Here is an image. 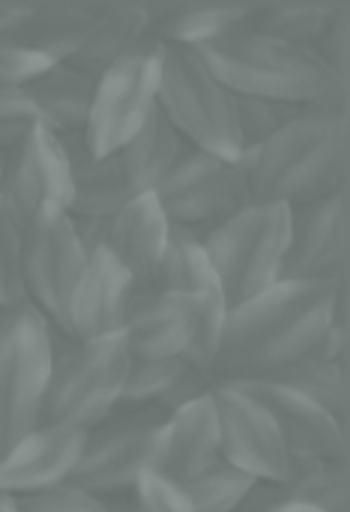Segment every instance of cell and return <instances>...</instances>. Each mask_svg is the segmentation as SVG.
<instances>
[{"label":"cell","mask_w":350,"mask_h":512,"mask_svg":"<svg viewBox=\"0 0 350 512\" xmlns=\"http://www.w3.org/2000/svg\"><path fill=\"white\" fill-rule=\"evenodd\" d=\"M279 495L321 512H348V459L291 462Z\"/></svg>","instance_id":"obj_30"},{"label":"cell","mask_w":350,"mask_h":512,"mask_svg":"<svg viewBox=\"0 0 350 512\" xmlns=\"http://www.w3.org/2000/svg\"><path fill=\"white\" fill-rule=\"evenodd\" d=\"M258 489H261V483L240 474L237 468H231L222 459L186 483L192 512H243Z\"/></svg>","instance_id":"obj_31"},{"label":"cell","mask_w":350,"mask_h":512,"mask_svg":"<svg viewBox=\"0 0 350 512\" xmlns=\"http://www.w3.org/2000/svg\"><path fill=\"white\" fill-rule=\"evenodd\" d=\"M252 201L303 207L348 183V120L300 111L258 147L240 153Z\"/></svg>","instance_id":"obj_2"},{"label":"cell","mask_w":350,"mask_h":512,"mask_svg":"<svg viewBox=\"0 0 350 512\" xmlns=\"http://www.w3.org/2000/svg\"><path fill=\"white\" fill-rule=\"evenodd\" d=\"M234 99H237V129H240L243 150L264 144L267 138H273L282 126H288L303 111L288 102L249 99V96H234Z\"/></svg>","instance_id":"obj_33"},{"label":"cell","mask_w":350,"mask_h":512,"mask_svg":"<svg viewBox=\"0 0 350 512\" xmlns=\"http://www.w3.org/2000/svg\"><path fill=\"white\" fill-rule=\"evenodd\" d=\"M3 165H6V153H0V180H3Z\"/></svg>","instance_id":"obj_45"},{"label":"cell","mask_w":350,"mask_h":512,"mask_svg":"<svg viewBox=\"0 0 350 512\" xmlns=\"http://www.w3.org/2000/svg\"><path fill=\"white\" fill-rule=\"evenodd\" d=\"M219 462V420L213 396H201L171 414H165L156 450H153V471L189 483L192 477L204 474L210 465Z\"/></svg>","instance_id":"obj_19"},{"label":"cell","mask_w":350,"mask_h":512,"mask_svg":"<svg viewBox=\"0 0 350 512\" xmlns=\"http://www.w3.org/2000/svg\"><path fill=\"white\" fill-rule=\"evenodd\" d=\"M93 84L96 78L75 69L72 63H51L33 81H27V93L36 102L42 126L57 135H66L84 132L93 102Z\"/></svg>","instance_id":"obj_24"},{"label":"cell","mask_w":350,"mask_h":512,"mask_svg":"<svg viewBox=\"0 0 350 512\" xmlns=\"http://www.w3.org/2000/svg\"><path fill=\"white\" fill-rule=\"evenodd\" d=\"M156 198L177 228L210 231L246 204H252L246 165L186 147L171 174L159 183Z\"/></svg>","instance_id":"obj_11"},{"label":"cell","mask_w":350,"mask_h":512,"mask_svg":"<svg viewBox=\"0 0 350 512\" xmlns=\"http://www.w3.org/2000/svg\"><path fill=\"white\" fill-rule=\"evenodd\" d=\"M171 219L165 216L156 192H144L129 198L114 216L108 228L105 249L126 267L138 288H150L162 255L171 240Z\"/></svg>","instance_id":"obj_20"},{"label":"cell","mask_w":350,"mask_h":512,"mask_svg":"<svg viewBox=\"0 0 350 512\" xmlns=\"http://www.w3.org/2000/svg\"><path fill=\"white\" fill-rule=\"evenodd\" d=\"M246 512H249V510H246Z\"/></svg>","instance_id":"obj_46"},{"label":"cell","mask_w":350,"mask_h":512,"mask_svg":"<svg viewBox=\"0 0 350 512\" xmlns=\"http://www.w3.org/2000/svg\"><path fill=\"white\" fill-rule=\"evenodd\" d=\"M0 198L24 228L39 210L72 204V168L57 132L36 126L15 150L6 153Z\"/></svg>","instance_id":"obj_13"},{"label":"cell","mask_w":350,"mask_h":512,"mask_svg":"<svg viewBox=\"0 0 350 512\" xmlns=\"http://www.w3.org/2000/svg\"><path fill=\"white\" fill-rule=\"evenodd\" d=\"M159 60L156 42L150 39L111 69H105L93 84V102L84 123V141L93 156L105 159L120 153L156 114L159 99Z\"/></svg>","instance_id":"obj_9"},{"label":"cell","mask_w":350,"mask_h":512,"mask_svg":"<svg viewBox=\"0 0 350 512\" xmlns=\"http://www.w3.org/2000/svg\"><path fill=\"white\" fill-rule=\"evenodd\" d=\"M0 512H18V498L9 492H0Z\"/></svg>","instance_id":"obj_43"},{"label":"cell","mask_w":350,"mask_h":512,"mask_svg":"<svg viewBox=\"0 0 350 512\" xmlns=\"http://www.w3.org/2000/svg\"><path fill=\"white\" fill-rule=\"evenodd\" d=\"M60 141L66 147L69 168H72V204H69V213L72 216L111 219L132 198L117 153L105 156V159L93 156L81 132H66V135H60Z\"/></svg>","instance_id":"obj_22"},{"label":"cell","mask_w":350,"mask_h":512,"mask_svg":"<svg viewBox=\"0 0 350 512\" xmlns=\"http://www.w3.org/2000/svg\"><path fill=\"white\" fill-rule=\"evenodd\" d=\"M87 267L72 216L63 207L39 210L21 228L24 300L60 333L69 336V300Z\"/></svg>","instance_id":"obj_8"},{"label":"cell","mask_w":350,"mask_h":512,"mask_svg":"<svg viewBox=\"0 0 350 512\" xmlns=\"http://www.w3.org/2000/svg\"><path fill=\"white\" fill-rule=\"evenodd\" d=\"M183 369L186 360H132L117 411H144V408L162 411Z\"/></svg>","instance_id":"obj_32"},{"label":"cell","mask_w":350,"mask_h":512,"mask_svg":"<svg viewBox=\"0 0 350 512\" xmlns=\"http://www.w3.org/2000/svg\"><path fill=\"white\" fill-rule=\"evenodd\" d=\"M51 63L30 48H24L15 36H0V90L3 87H21L33 81L39 72H45Z\"/></svg>","instance_id":"obj_38"},{"label":"cell","mask_w":350,"mask_h":512,"mask_svg":"<svg viewBox=\"0 0 350 512\" xmlns=\"http://www.w3.org/2000/svg\"><path fill=\"white\" fill-rule=\"evenodd\" d=\"M84 441L87 435L75 429L36 426L0 453V492L21 498L72 480Z\"/></svg>","instance_id":"obj_18"},{"label":"cell","mask_w":350,"mask_h":512,"mask_svg":"<svg viewBox=\"0 0 350 512\" xmlns=\"http://www.w3.org/2000/svg\"><path fill=\"white\" fill-rule=\"evenodd\" d=\"M108 512H141L138 507H132L129 501H117V504H108Z\"/></svg>","instance_id":"obj_44"},{"label":"cell","mask_w":350,"mask_h":512,"mask_svg":"<svg viewBox=\"0 0 350 512\" xmlns=\"http://www.w3.org/2000/svg\"><path fill=\"white\" fill-rule=\"evenodd\" d=\"M186 147L189 144L180 138V132L156 108V114L147 120V126L117 153L132 198L135 195H144V192H156L159 183L180 162V156L186 153Z\"/></svg>","instance_id":"obj_25"},{"label":"cell","mask_w":350,"mask_h":512,"mask_svg":"<svg viewBox=\"0 0 350 512\" xmlns=\"http://www.w3.org/2000/svg\"><path fill=\"white\" fill-rule=\"evenodd\" d=\"M51 360V324L30 303L0 309V453L39 426Z\"/></svg>","instance_id":"obj_7"},{"label":"cell","mask_w":350,"mask_h":512,"mask_svg":"<svg viewBox=\"0 0 350 512\" xmlns=\"http://www.w3.org/2000/svg\"><path fill=\"white\" fill-rule=\"evenodd\" d=\"M129 504L141 512H192L186 483H177L153 468H147L138 477V483L129 495Z\"/></svg>","instance_id":"obj_36"},{"label":"cell","mask_w":350,"mask_h":512,"mask_svg":"<svg viewBox=\"0 0 350 512\" xmlns=\"http://www.w3.org/2000/svg\"><path fill=\"white\" fill-rule=\"evenodd\" d=\"M69 216H72V213H69ZM72 228H75V237H78L84 255L90 258L93 252L105 249L111 219H99V216H72Z\"/></svg>","instance_id":"obj_40"},{"label":"cell","mask_w":350,"mask_h":512,"mask_svg":"<svg viewBox=\"0 0 350 512\" xmlns=\"http://www.w3.org/2000/svg\"><path fill=\"white\" fill-rule=\"evenodd\" d=\"M198 54L234 96L249 99L306 108L336 81L315 48L273 39L255 27H240Z\"/></svg>","instance_id":"obj_3"},{"label":"cell","mask_w":350,"mask_h":512,"mask_svg":"<svg viewBox=\"0 0 350 512\" xmlns=\"http://www.w3.org/2000/svg\"><path fill=\"white\" fill-rule=\"evenodd\" d=\"M51 345L54 360L39 426L75 429L87 435L120 408L132 357L120 333L78 342L51 327Z\"/></svg>","instance_id":"obj_4"},{"label":"cell","mask_w":350,"mask_h":512,"mask_svg":"<svg viewBox=\"0 0 350 512\" xmlns=\"http://www.w3.org/2000/svg\"><path fill=\"white\" fill-rule=\"evenodd\" d=\"M18 512H108V504L93 498L72 480H66L60 486L42 489L33 495H21Z\"/></svg>","instance_id":"obj_37"},{"label":"cell","mask_w":350,"mask_h":512,"mask_svg":"<svg viewBox=\"0 0 350 512\" xmlns=\"http://www.w3.org/2000/svg\"><path fill=\"white\" fill-rule=\"evenodd\" d=\"M30 15V3H0V36H15Z\"/></svg>","instance_id":"obj_41"},{"label":"cell","mask_w":350,"mask_h":512,"mask_svg":"<svg viewBox=\"0 0 350 512\" xmlns=\"http://www.w3.org/2000/svg\"><path fill=\"white\" fill-rule=\"evenodd\" d=\"M156 42V39H153ZM159 111L180 138L210 156L237 162L243 153L237 99L195 48L156 42Z\"/></svg>","instance_id":"obj_5"},{"label":"cell","mask_w":350,"mask_h":512,"mask_svg":"<svg viewBox=\"0 0 350 512\" xmlns=\"http://www.w3.org/2000/svg\"><path fill=\"white\" fill-rule=\"evenodd\" d=\"M135 291V279L108 249L93 252L69 300V336L93 342L123 333Z\"/></svg>","instance_id":"obj_17"},{"label":"cell","mask_w":350,"mask_h":512,"mask_svg":"<svg viewBox=\"0 0 350 512\" xmlns=\"http://www.w3.org/2000/svg\"><path fill=\"white\" fill-rule=\"evenodd\" d=\"M342 282L282 279L258 297L231 306L210 378L216 384L264 381L306 357L336 324Z\"/></svg>","instance_id":"obj_1"},{"label":"cell","mask_w":350,"mask_h":512,"mask_svg":"<svg viewBox=\"0 0 350 512\" xmlns=\"http://www.w3.org/2000/svg\"><path fill=\"white\" fill-rule=\"evenodd\" d=\"M348 189L291 210L282 279L342 282L348 279Z\"/></svg>","instance_id":"obj_14"},{"label":"cell","mask_w":350,"mask_h":512,"mask_svg":"<svg viewBox=\"0 0 350 512\" xmlns=\"http://www.w3.org/2000/svg\"><path fill=\"white\" fill-rule=\"evenodd\" d=\"M291 231V207L252 201L204 231V252L228 309L282 282Z\"/></svg>","instance_id":"obj_6"},{"label":"cell","mask_w":350,"mask_h":512,"mask_svg":"<svg viewBox=\"0 0 350 512\" xmlns=\"http://www.w3.org/2000/svg\"><path fill=\"white\" fill-rule=\"evenodd\" d=\"M162 420L165 414L156 408L114 411L102 426L87 432L72 483L105 504L129 501L138 477L153 465Z\"/></svg>","instance_id":"obj_10"},{"label":"cell","mask_w":350,"mask_h":512,"mask_svg":"<svg viewBox=\"0 0 350 512\" xmlns=\"http://www.w3.org/2000/svg\"><path fill=\"white\" fill-rule=\"evenodd\" d=\"M255 6H171L153 9L150 39L180 48H207L240 27H249Z\"/></svg>","instance_id":"obj_26"},{"label":"cell","mask_w":350,"mask_h":512,"mask_svg":"<svg viewBox=\"0 0 350 512\" xmlns=\"http://www.w3.org/2000/svg\"><path fill=\"white\" fill-rule=\"evenodd\" d=\"M36 126H42L27 84L0 90V153L15 150Z\"/></svg>","instance_id":"obj_35"},{"label":"cell","mask_w":350,"mask_h":512,"mask_svg":"<svg viewBox=\"0 0 350 512\" xmlns=\"http://www.w3.org/2000/svg\"><path fill=\"white\" fill-rule=\"evenodd\" d=\"M249 501H252V498H249ZM246 510L249 512H321V510H315V507H309V504H300V501L282 498V495H279V489L270 495V501H267V504H261V507L246 504Z\"/></svg>","instance_id":"obj_42"},{"label":"cell","mask_w":350,"mask_h":512,"mask_svg":"<svg viewBox=\"0 0 350 512\" xmlns=\"http://www.w3.org/2000/svg\"><path fill=\"white\" fill-rule=\"evenodd\" d=\"M201 237L204 234L192 228H177V225L171 228V240L162 255L153 288L174 291V294H204L219 288V279L210 267Z\"/></svg>","instance_id":"obj_27"},{"label":"cell","mask_w":350,"mask_h":512,"mask_svg":"<svg viewBox=\"0 0 350 512\" xmlns=\"http://www.w3.org/2000/svg\"><path fill=\"white\" fill-rule=\"evenodd\" d=\"M342 3H273L255 6L249 27L303 48H315L330 24L336 21Z\"/></svg>","instance_id":"obj_28"},{"label":"cell","mask_w":350,"mask_h":512,"mask_svg":"<svg viewBox=\"0 0 350 512\" xmlns=\"http://www.w3.org/2000/svg\"><path fill=\"white\" fill-rule=\"evenodd\" d=\"M273 381H282L321 405L330 417H336L348 429V369L324 360L321 354L309 351L306 357L294 360L282 372L273 375Z\"/></svg>","instance_id":"obj_29"},{"label":"cell","mask_w":350,"mask_h":512,"mask_svg":"<svg viewBox=\"0 0 350 512\" xmlns=\"http://www.w3.org/2000/svg\"><path fill=\"white\" fill-rule=\"evenodd\" d=\"M153 6L141 3H93V24L78 54L69 60L75 69L99 78L105 69L150 42Z\"/></svg>","instance_id":"obj_21"},{"label":"cell","mask_w":350,"mask_h":512,"mask_svg":"<svg viewBox=\"0 0 350 512\" xmlns=\"http://www.w3.org/2000/svg\"><path fill=\"white\" fill-rule=\"evenodd\" d=\"M120 336L132 360H183L195 336V297L138 288Z\"/></svg>","instance_id":"obj_16"},{"label":"cell","mask_w":350,"mask_h":512,"mask_svg":"<svg viewBox=\"0 0 350 512\" xmlns=\"http://www.w3.org/2000/svg\"><path fill=\"white\" fill-rule=\"evenodd\" d=\"M210 396L219 420V459L261 486L282 489L291 456L270 414L234 384H216Z\"/></svg>","instance_id":"obj_12"},{"label":"cell","mask_w":350,"mask_h":512,"mask_svg":"<svg viewBox=\"0 0 350 512\" xmlns=\"http://www.w3.org/2000/svg\"><path fill=\"white\" fill-rule=\"evenodd\" d=\"M246 390L276 423L291 462H333L348 459V429L330 417L321 405L297 393L294 387L264 378L234 384Z\"/></svg>","instance_id":"obj_15"},{"label":"cell","mask_w":350,"mask_h":512,"mask_svg":"<svg viewBox=\"0 0 350 512\" xmlns=\"http://www.w3.org/2000/svg\"><path fill=\"white\" fill-rule=\"evenodd\" d=\"M21 303H27L21 279V225L0 198V309Z\"/></svg>","instance_id":"obj_34"},{"label":"cell","mask_w":350,"mask_h":512,"mask_svg":"<svg viewBox=\"0 0 350 512\" xmlns=\"http://www.w3.org/2000/svg\"><path fill=\"white\" fill-rule=\"evenodd\" d=\"M90 24L93 3H30V15L24 18L15 39L48 63H69L87 39Z\"/></svg>","instance_id":"obj_23"},{"label":"cell","mask_w":350,"mask_h":512,"mask_svg":"<svg viewBox=\"0 0 350 512\" xmlns=\"http://www.w3.org/2000/svg\"><path fill=\"white\" fill-rule=\"evenodd\" d=\"M315 51L321 54V60L333 69L336 78H348L350 66V6L342 3L336 21L330 24V30L324 33V39L315 45Z\"/></svg>","instance_id":"obj_39"}]
</instances>
